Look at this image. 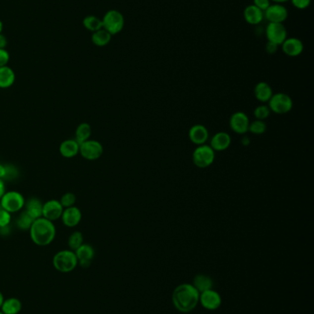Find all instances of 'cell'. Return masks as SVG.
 I'll list each match as a JSON object with an SVG mask.
<instances>
[{"mask_svg":"<svg viewBox=\"0 0 314 314\" xmlns=\"http://www.w3.org/2000/svg\"><path fill=\"white\" fill-rule=\"evenodd\" d=\"M199 297L200 293L192 284L183 283L177 286L173 290L171 301L177 311L183 314H188L197 308L199 303Z\"/></svg>","mask_w":314,"mask_h":314,"instance_id":"cell-1","label":"cell"},{"mask_svg":"<svg viewBox=\"0 0 314 314\" xmlns=\"http://www.w3.org/2000/svg\"><path fill=\"white\" fill-rule=\"evenodd\" d=\"M30 233L34 244L39 246H46L54 240L56 230L52 222L41 217L34 220L30 228Z\"/></svg>","mask_w":314,"mask_h":314,"instance_id":"cell-2","label":"cell"},{"mask_svg":"<svg viewBox=\"0 0 314 314\" xmlns=\"http://www.w3.org/2000/svg\"><path fill=\"white\" fill-rule=\"evenodd\" d=\"M52 265L61 273H70L79 266V262L74 251L62 250L54 255Z\"/></svg>","mask_w":314,"mask_h":314,"instance_id":"cell-3","label":"cell"},{"mask_svg":"<svg viewBox=\"0 0 314 314\" xmlns=\"http://www.w3.org/2000/svg\"><path fill=\"white\" fill-rule=\"evenodd\" d=\"M103 28L112 35L123 31L124 27V15L116 9H111L105 13L103 18Z\"/></svg>","mask_w":314,"mask_h":314,"instance_id":"cell-4","label":"cell"},{"mask_svg":"<svg viewBox=\"0 0 314 314\" xmlns=\"http://www.w3.org/2000/svg\"><path fill=\"white\" fill-rule=\"evenodd\" d=\"M216 157V152L208 144L198 145L193 153V162L195 166L199 168H207L210 167Z\"/></svg>","mask_w":314,"mask_h":314,"instance_id":"cell-5","label":"cell"},{"mask_svg":"<svg viewBox=\"0 0 314 314\" xmlns=\"http://www.w3.org/2000/svg\"><path fill=\"white\" fill-rule=\"evenodd\" d=\"M268 107L271 112L275 114H287L293 108V100L288 94L277 93L273 94L268 101Z\"/></svg>","mask_w":314,"mask_h":314,"instance_id":"cell-6","label":"cell"},{"mask_svg":"<svg viewBox=\"0 0 314 314\" xmlns=\"http://www.w3.org/2000/svg\"><path fill=\"white\" fill-rule=\"evenodd\" d=\"M1 208L9 213L20 212L25 205V199L20 192L8 191L1 198Z\"/></svg>","mask_w":314,"mask_h":314,"instance_id":"cell-7","label":"cell"},{"mask_svg":"<svg viewBox=\"0 0 314 314\" xmlns=\"http://www.w3.org/2000/svg\"><path fill=\"white\" fill-rule=\"evenodd\" d=\"M265 37L267 42L280 46L288 38V31L284 23L269 22L265 28Z\"/></svg>","mask_w":314,"mask_h":314,"instance_id":"cell-8","label":"cell"},{"mask_svg":"<svg viewBox=\"0 0 314 314\" xmlns=\"http://www.w3.org/2000/svg\"><path fill=\"white\" fill-rule=\"evenodd\" d=\"M79 153L87 160H97L104 154V147L99 141L88 140L79 144Z\"/></svg>","mask_w":314,"mask_h":314,"instance_id":"cell-9","label":"cell"},{"mask_svg":"<svg viewBox=\"0 0 314 314\" xmlns=\"http://www.w3.org/2000/svg\"><path fill=\"white\" fill-rule=\"evenodd\" d=\"M199 303L208 311H216L220 308L222 304V298L216 290L209 289L200 293Z\"/></svg>","mask_w":314,"mask_h":314,"instance_id":"cell-10","label":"cell"},{"mask_svg":"<svg viewBox=\"0 0 314 314\" xmlns=\"http://www.w3.org/2000/svg\"><path fill=\"white\" fill-rule=\"evenodd\" d=\"M263 15L269 22L284 23L288 19V10L283 4H271Z\"/></svg>","mask_w":314,"mask_h":314,"instance_id":"cell-11","label":"cell"},{"mask_svg":"<svg viewBox=\"0 0 314 314\" xmlns=\"http://www.w3.org/2000/svg\"><path fill=\"white\" fill-rule=\"evenodd\" d=\"M249 125V117L244 112L237 111L230 116L229 127L237 135H245L248 133Z\"/></svg>","mask_w":314,"mask_h":314,"instance_id":"cell-12","label":"cell"},{"mask_svg":"<svg viewBox=\"0 0 314 314\" xmlns=\"http://www.w3.org/2000/svg\"><path fill=\"white\" fill-rule=\"evenodd\" d=\"M280 46L283 52L289 57L300 56L304 51V45L302 41L296 37L286 39Z\"/></svg>","mask_w":314,"mask_h":314,"instance_id":"cell-13","label":"cell"},{"mask_svg":"<svg viewBox=\"0 0 314 314\" xmlns=\"http://www.w3.org/2000/svg\"><path fill=\"white\" fill-rule=\"evenodd\" d=\"M63 212H64L63 206L61 205L60 201L56 199L48 200L43 205V217L51 222L61 218Z\"/></svg>","mask_w":314,"mask_h":314,"instance_id":"cell-14","label":"cell"},{"mask_svg":"<svg viewBox=\"0 0 314 314\" xmlns=\"http://www.w3.org/2000/svg\"><path fill=\"white\" fill-rule=\"evenodd\" d=\"M188 136L190 141L196 145H202L206 144L209 141V134L208 129L202 124H196L191 127L188 133Z\"/></svg>","mask_w":314,"mask_h":314,"instance_id":"cell-15","label":"cell"},{"mask_svg":"<svg viewBox=\"0 0 314 314\" xmlns=\"http://www.w3.org/2000/svg\"><path fill=\"white\" fill-rule=\"evenodd\" d=\"M75 254L78 258L79 266L86 269L92 265V260L95 256V251L92 245L83 244L75 251Z\"/></svg>","mask_w":314,"mask_h":314,"instance_id":"cell-16","label":"cell"},{"mask_svg":"<svg viewBox=\"0 0 314 314\" xmlns=\"http://www.w3.org/2000/svg\"><path fill=\"white\" fill-rule=\"evenodd\" d=\"M243 18L250 25L257 26L262 23V20L264 19V15L263 11L252 4L245 6L243 10Z\"/></svg>","mask_w":314,"mask_h":314,"instance_id":"cell-17","label":"cell"},{"mask_svg":"<svg viewBox=\"0 0 314 314\" xmlns=\"http://www.w3.org/2000/svg\"><path fill=\"white\" fill-rule=\"evenodd\" d=\"M62 222L63 224L67 226V227H75L79 224L82 218V214L81 212L79 211V208L73 206L66 208L64 210V212L62 213Z\"/></svg>","mask_w":314,"mask_h":314,"instance_id":"cell-18","label":"cell"},{"mask_svg":"<svg viewBox=\"0 0 314 314\" xmlns=\"http://www.w3.org/2000/svg\"><path fill=\"white\" fill-rule=\"evenodd\" d=\"M231 144V138L225 132H219L214 135L210 141V146L215 152L226 151Z\"/></svg>","mask_w":314,"mask_h":314,"instance_id":"cell-19","label":"cell"},{"mask_svg":"<svg viewBox=\"0 0 314 314\" xmlns=\"http://www.w3.org/2000/svg\"><path fill=\"white\" fill-rule=\"evenodd\" d=\"M255 96L260 102H268L273 96V90L266 82H259L255 88Z\"/></svg>","mask_w":314,"mask_h":314,"instance_id":"cell-20","label":"cell"},{"mask_svg":"<svg viewBox=\"0 0 314 314\" xmlns=\"http://www.w3.org/2000/svg\"><path fill=\"white\" fill-rule=\"evenodd\" d=\"M199 293L205 292L207 290L213 289L214 281L211 276L206 274H199L195 276L192 284Z\"/></svg>","mask_w":314,"mask_h":314,"instance_id":"cell-21","label":"cell"},{"mask_svg":"<svg viewBox=\"0 0 314 314\" xmlns=\"http://www.w3.org/2000/svg\"><path fill=\"white\" fill-rule=\"evenodd\" d=\"M60 154L66 158H72L79 153V143L76 140H66L60 145Z\"/></svg>","mask_w":314,"mask_h":314,"instance_id":"cell-22","label":"cell"},{"mask_svg":"<svg viewBox=\"0 0 314 314\" xmlns=\"http://www.w3.org/2000/svg\"><path fill=\"white\" fill-rule=\"evenodd\" d=\"M22 309V303L17 298L6 299L0 311L4 314H19Z\"/></svg>","mask_w":314,"mask_h":314,"instance_id":"cell-23","label":"cell"},{"mask_svg":"<svg viewBox=\"0 0 314 314\" xmlns=\"http://www.w3.org/2000/svg\"><path fill=\"white\" fill-rule=\"evenodd\" d=\"M16 79L14 71L7 65L0 67V89L10 88Z\"/></svg>","mask_w":314,"mask_h":314,"instance_id":"cell-24","label":"cell"},{"mask_svg":"<svg viewBox=\"0 0 314 314\" xmlns=\"http://www.w3.org/2000/svg\"><path fill=\"white\" fill-rule=\"evenodd\" d=\"M43 203L38 199H31L28 200L25 204V212L33 219L41 218L43 217Z\"/></svg>","mask_w":314,"mask_h":314,"instance_id":"cell-25","label":"cell"},{"mask_svg":"<svg viewBox=\"0 0 314 314\" xmlns=\"http://www.w3.org/2000/svg\"><path fill=\"white\" fill-rule=\"evenodd\" d=\"M111 40V34L107 31H105L104 28L92 33V43H93V45H96L98 47H104V46L109 45Z\"/></svg>","mask_w":314,"mask_h":314,"instance_id":"cell-26","label":"cell"},{"mask_svg":"<svg viewBox=\"0 0 314 314\" xmlns=\"http://www.w3.org/2000/svg\"><path fill=\"white\" fill-rule=\"evenodd\" d=\"M92 135V127L89 123H81L79 124V127L76 131V141L79 142V144L84 142V141L90 140V137Z\"/></svg>","mask_w":314,"mask_h":314,"instance_id":"cell-27","label":"cell"},{"mask_svg":"<svg viewBox=\"0 0 314 314\" xmlns=\"http://www.w3.org/2000/svg\"><path fill=\"white\" fill-rule=\"evenodd\" d=\"M83 25L85 27L86 30L90 32H97L99 30L103 29V20L96 16L90 15L83 19Z\"/></svg>","mask_w":314,"mask_h":314,"instance_id":"cell-28","label":"cell"},{"mask_svg":"<svg viewBox=\"0 0 314 314\" xmlns=\"http://www.w3.org/2000/svg\"><path fill=\"white\" fill-rule=\"evenodd\" d=\"M83 244V234L80 231H74L68 238V246L70 250L75 251Z\"/></svg>","mask_w":314,"mask_h":314,"instance_id":"cell-29","label":"cell"},{"mask_svg":"<svg viewBox=\"0 0 314 314\" xmlns=\"http://www.w3.org/2000/svg\"><path fill=\"white\" fill-rule=\"evenodd\" d=\"M266 123L263 122V121H254L253 122H250V125H249V131L250 133L254 134L256 135H263L265 132H266Z\"/></svg>","mask_w":314,"mask_h":314,"instance_id":"cell-30","label":"cell"},{"mask_svg":"<svg viewBox=\"0 0 314 314\" xmlns=\"http://www.w3.org/2000/svg\"><path fill=\"white\" fill-rule=\"evenodd\" d=\"M33 222H34V220L24 211L20 214V217L18 218L17 225L21 230H30Z\"/></svg>","mask_w":314,"mask_h":314,"instance_id":"cell-31","label":"cell"},{"mask_svg":"<svg viewBox=\"0 0 314 314\" xmlns=\"http://www.w3.org/2000/svg\"><path fill=\"white\" fill-rule=\"evenodd\" d=\"M270 113H271V110L269 109L268 106H265V105L258 106L254 111V115L256 117V120L263 121V122L264 120L268 118Z\"/></svg>","mask_w":314,"mask_h":314,"instance_id":"cell-32","label":"cell"},{"mask_svg":"<svg viewBox=\"0 0 314 314\" xmlns=\"http://www.w3.org/2000/svg\"><path fill=\"white\" fill-rule=\"evenodd\" d=\"M76 202V196L73 193H66L60 200L61 205L63 206V208H69L73 207Z\"/></svg>","mask_w":314,"mask_h":314,"instance_id":"cell-33","label":"cell"},{"mask_svg":"<svg viewBox=\"0 0 314 314\" xmlns=\"http://www.w3.org/2000/svg\"><path fill=\"white\" fill-rule=\"evenodd\" d=\"M10 221H11L10 213L5 211L4 209L0 208V228L8 226V224H10Z\"/></svg>","mask_w":314,"mask_h":314,"instance_id":"cell-34","label":"cell"},{"mask_svg":"<svg viewBox=\"0 0 314 314\" xmlns=\"http://www.w3.org/2000/svg\"><path fill=\"white\" fill-rule=\"evenodd\" d=\"M17 177H18V171H17L16 167L11 166V165L5 166V175H4L3 179L12 180L16 179Z\"/></svg>","mask_w":314,"mask_h":314,"instance_id":"cell-35","label":"cell"},{"mask_svg":"<svg viewBox=\"0 0 314 314\" xmlns=\"http://www.w3.org/2000/svg\"><path fill=\"white\" fill-rule=\"evenodd\" d=\"M289 1L291 2V4L294 7L300 10L306 9L312 3V0H289Z\"/></svg>","mask_w":314,"mask_h":314,"instance_id":"cell-36","label":"cell"},{"mask_svg":"<svg viewBox=\"0 0 314 314\" xmlns=\"http://www.w3.org/2000/svg\"><path fill=\"white\" fill-rule=\"evenodd\" d=\"M253 5H255L256 7H258L259 9H261L264 12L271 5V1L270 0H254Z\"/></svg>","mask_w":314,"mask_h":314,"instance_id":"cell-37","label":"cell"},{"mask_svg":"<svg viewBox=\"0 0 314 314\" xmlns=\"http://www.w3.org/2000/svg\"><path fill=\"white\" fill-rule=\"evenodd\" d=\"M9 53L6 49H0V67L6 66L9 62Z\"/></svg>","mask_w":314,"mask_h":314,"instance_id":"cell-38","label":"cell"},{"mask_svg":"<svg viewBox=\"0 0 314 314\" xmlns=\"http://www.w3.org/2000/svg\"><path fill=\"white\" fill-rule=\"evenodd\" d=\"M278 47H279L278 45L267 42V44L265 45V51L269 54H274L278 50Z\"/></svg>","mask_w":314,"mask_h":314,"instance_id":"cell-39","label":"cell"},{"mask_svg":"<svg viewBox=\"0 0 314 314\" xmlns=\"http://www.w3.org/2000/svg\"><path fill=\"white\" fill-rule=\"evenodd\" d=\"M7 40L5 35L0 33V49H5L7 47Z\"/></svg>","mask_w":314,"mask_h":314,"instance_id":"cell-40","label":"cell"},{"mask_svg":"<svg viewBox=\"0 0 314 314\" xmlns=\"http://www.w3.org/2000/svg\"><path fill=\"white\" fill-rule=\"evenodd\" d=\"M5 193V186H4V182L3 180L0 179V199L2 198V196Z\"/></svg>","mask_w":314,"mask_h":314,"instance_id":"cell-41","label":"cell"},{"mask_svg":"<svg viewBox=\"0 0 314 314\" xmlns=\"http://www.w3.org/2000/svg\"><path fill=\"white\" fill-rule=\"evenodd\" d=\"M5 175V166L0 165V179H3Z\"/></svg>","mask_w":314,"mask_h":314,"instance_id":"cell-42","label":"cell"},{"mask_svg":"<svg viewBox=\"0 0 314 314\" xmlns=\"http://www.w3.org/2000/svg\"><path fill=\"white\" fill-rule=\"evenodd\" d=\"M271 2H274L275 4H283V3H286L289 0H270Z\"/></svg>","mask_w":314,"mask_h":314,"instance_id":"cell-43","label":"cell"},{"mask_svg":"<svg viewBox=\"0 0 314 314\" xmlns=\"http://www.w3.org/2000/svg\"><path fill=\"white\" fill-rule=\"evenodd\" d=\"M4 301H5V298H4V296L2 294V292L0 291V309H1V306H2Z\"/></svg>","mask_w":314,"mask_h":314,"instance_id":"cell-44","label":"cell"},{"mask_svg":"<svg viewBox=\"0 0 314 314\" xmlns=\"http://www.w3.org/2000/svg\"><path fill=\"white\" fill-rule=\"evenodd\" d=\"M2 30H3V23H2V21L0 19V33L2 32Z\"/></svg>","mask_w":314,"mask_h":314,"instance_id":"cell-45","label":"cell"},{"mask_svg":"<svg viewBox=\"0 0 314 314\" xmlns=\"http://www.w3.org/2000/svg\"><path fill=\"white\" fill-rule=\"evenodd\" d=\"M0 314H3V313H2V312H1V311H0Z\"/></svg>","mask_w":314,"mask_h":314,"instance_id":"cell-46","label":"cell"}]
</instances>
